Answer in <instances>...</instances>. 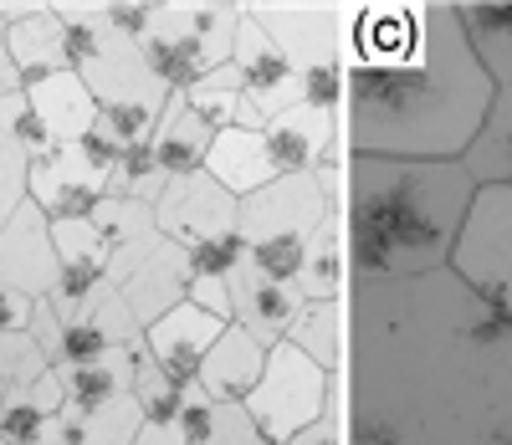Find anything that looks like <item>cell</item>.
Segmentation results:
<instances>
[{
	"label": "cell",
	"mask_w": 512,
	"mask_h": 445,
	"mask_svg": "<svg viewBox=\"0 0 512 445\" xmlns=\"http://www.w3.org/2000/svg\"><path fill=\"white\" fill-rule=\"evenodd\" d=\"M344 445H502L512 440V323L451 272L349 282Z\"/></svg>",
	"instance_id": "obj_1"
},
{
	"label": "cell",
	"mask_w": 512,
	"mask_h": 445,
	"mask_svg": "<svg viewBox=\"0 0 512 445\" xmlns=\"http://www.w3.org/2000/svg\"><path fill=\"white\" fill-rule=\"evenodd\" d=\"M344 113L349 159L456 164L482 133L497 87L466 47L451 0H369L344 21Z\"/></svg>",
	"instance_id": "obj_2"
},
{
	"label": "cell",
	"mask_w": 512,
	"mask_h": 445,
	"mask_svg": "<svg viewBox=\"0 0 512 445\" xmlns=\"http://www.w3.org/2000/svg\"><path fill=\"white\" fill-rule=\"evenodd\" d=\"M477 180L466 164L344 159V246L349 282H405L446 272Z\"/></svg>",
	"instance_id": "obj_3"
},
{
	"label": "cell",
	"mask_w": 512,
	"mask_h": 445,
	"mask_svg": "<svg viewBox=\"0 0 512 445\" xmlns=\"http://www.w3.org/2000/svg\"><path fill=\"white\" fill-rule=\"evenodd\" d=\"M338 200H344V159L313 174H277L272 185L246 195L236 205V236L246 246V266L272 282L297 287L303 251L323 226V215L338 210Z\"/></svg>",
	"instance_id": "obj_4"
},
{
	"label": "cell",
	"mask_w": 512,
	"mask_h": 445,
	"mask_svg": "<svg viewBox=\"0 0 512 445\" xmlns=\"http://www.w3.org/2000/svg\"><path fill=\"white\" fill-rule=\"evenodd\" d=\"M236 26H241L236 0H159L154 26L139 41V57L164 82V93H190L200 77L231 62Z\"/></svg>",
	"instance_id": "obj_5"
},
{
	"label": "cell",
	"mask_w": 512,
	"mask_h": 445,
	"mask_svg": "<svg viewBox=\"0 0 512 445\" xmlns=\"http://www.w3.org/2000/svg\"><path fill=\"white\" fill-rule=\"evenodd\" d=\"M446 272L477 302H487L492 313L512 323V190L507 185H477V200L466 210V226L456 236Z\"/></svg>",
	"instance_id": "obj_6"
},
{
	"label": "cell",
	"mask_w": 512,
	"mask_h": 445,
	"mask_svg": "<svg viewBox=\"0 0 512 445\" xmlns=\"http://www.w3.org/2000/svg\"><path fill=\"white\" fill-rule=\"evenodd\" d=\"M328 399H333V374H323L313 359H303L292 343H272L267 369L256 379V389L241 399V410L251 415L262 445H287L328 410Z\"/></svg>",
	"instance_id": "obj_7"
},
{
	"label": "cell",
	"mask_w": 512,
	"mask_h": 445,
	"mask_svg": "<svg viewBox=\"0 0 512 445\" xmlns=\"http://www.w3.org/2000/svg\"><path fill=\"white\" fill-rule=\"evenodd\" d=\"M241 16L262 26L297 72L338 67L349 6H333V0H241Z\"/></svg>",
	"instance_id": "obj_8"
},
{
	"label": "cell",
	"mask_w": 512,
	"mask_h": 445,
	"mask_svg": "<svg viewBox=\"0 0 512 445\" xmlns=\"http://www.w3.org/2000/svg\"><path fill=\"white\" fill-rule=\"evenodd\" d=\"M26 200L57 226V220H93L108 200V174L82 154L77 144L52 149L47 159L26 164Z\"/></svg>",
	"instance_id": "obj_9"
},
{
	"label": "cell",
	"mask_w": 512,
	"mask_h": 445,
	"mask_svg": "<svg viewBox=\"0 0 512 445\" xmlns=\"http://www.w3.org/2000/svg\"><path fill=\"white\" fill-rule=\"evenodd\" d=\"M236 195H226L210 174H185V180H169L164 195L154 200V226L169 246H200V241H216L236 231Z\"/></svg>",
	"instance_id": "obj_10"
},
{
	"label": "cell",
	"mask_w": 512,
	"mask_h": 445,
	"mask_svg": "<svg viewBox=\"0 0 512 445\" xmlns=\"http://www.w3.org/2000/svg\"><path fill=\"white\" fill-rule=\"evenodd\" d=\"M262 144H267V159L277 174H313L323 164L349 159L344 139H338V118L303 108V103H287L282 113H272L262 123Z\"/></svg>",
	"instance_id": "obj_11"
},
{
	"label": "cell",
	"mask_w": 512,
	"mask_h": 445,
	"mask_svg": "<svg viewBox=\"0 0 512 445\" xmlns=\"http://www.w3.org/2000/svg\"><path fill=\"white\" fill-rule=\"evenodd\" d=\"M0 287L21 297H47L57 287V246H52V220L31 200L16 205V215L0 226Z\"/></svg>",
	"instance_id": "obj_12"
},
{
	"label": "cell",
	"mask_w": 512,
	"mask_h": 445,
	"mask_svg": "<svg viewBox=\"0 0 512 445\" xmlns=\"http://www.w3.org/2000/svg\"><path fill=\"white\" fill-rule=\"evenodd\" d=\"M77 77L88 82V93H93L98 108H108V103H134V108L159 113V108L169 103L164 82L149 72V62L139 57V47H134V41H123L113 26H108V36H103V47L77 67Z\"/></svg>",
	"instance_id": "obj_13"
},
{
	"label": "cell",
	"mask_w": 512,
	"mask_h": 445,
	"mask_svg": "<svg viewBox=\"0 0 512 445\" xmlns=\"http://www.w3.org/2000/svg\"><path fill=\"white\" fill-rule=\"evenodd\" d=\"M226 328H231V323L200 313L195 302H180L175 313H164L154 328H144V353H149V359H154L169 379H175L180 389H190L195 374H200V364H205V353L216 348V338H221Z\"/></svg>",
	"instance_id": "obj_14"
},
{
	"label": "cell",
	"mask_w": 512,
	"mask_h": 445,
	"mask_svg": "<svg viewBox=\"0 0 512 445\" xmlns=\"http://www.w3.org/2000/svg\"><path fill=\"white\" fill-rule=\"evenodd\" d=\"M93 236H98V261H103L108 287H123L134 277V266L164 241L159 226H154V205L118 200V195H108L93 210Z\"/></svg>",
	"instance_id": "obj_15"
},
{
	"label": "cell",
	"mask_w": 512,
	"mask_h": 445,
	"mask_svg": "<svg viewBox=\"0 0 512 445\" xmlns=\"http://www.w3.org/2000/svg\"><path fill=\"white\" fill-rule=\"evenodd\" d=\"M231 67L241 72V87H246V103L256 108V118H272L292 103L297 93V67L277 52V41L262 31V26H251L241 16L236 26V41H231Z\"/></svg>",
	"instance_id": "obj_16"
},
{
	"label": "cell",
	"mask_w": 512,
	"mask_h": 445,
	"mask_svg": "<svg viewBox=\"0 0 512 445\" xmlns=\"http://www.w3.org/2000/svg\"><path fill=\"white\" fill-rule=\"evenodd\" d=\"M226 287H231V323L246 328L262 348L282 343L287 328H292V318L303 313V297H297V287L272 282V277H262V272H251L246 261L226 277Z\"/></svg>",
	"instance_id": "obj_17"
},
{
	"label": "cell",
	"mask_w": 512,
	"mask_h": 445,
	"mask_svg": "<svg viewBox=\"0 0 512 445\" xmlns=\"http://www.w3.org/2000/svg\"><path fill=\"white\" fill-rule=\"evenodd\" d=\"M118 297L128 302V313H134L139 328H154L164 313H175V307L190 297V266H185V251L159 241L139 266L134 277L118 287Z\"/></svg>",
	"instance_id": "obj_18"
},
{
	"label": "cell",
	"mask_w": 512,
	"mask_h": 445,
	"mask_svg": "<svg viewBox=\"0 0 512 445\" xmlns=\"http://www.w3.org/2000/svg\"><path fill=\"white\" fill-rule=\"evenodd\" d=\"M262 369H267V348L256 343L246 328L231 323L216 338V348L205 353V364H200L190 389L205 394V399H216V405H241V399L256 389V379H262Z\"/></svg>",
	"instance_id": "obj_19"
},
{
	"label": "cell",
	"mask_w": 512,
	"mask_h": 445,
	"mask_svg": "<svg viewBox=\"0 0 512 445\" xmlns=\"http://www.w3.org/2000/svg\"><path fill=\"white\" fill-rule=\"evenodd\" d=\"M210 144H216V133L200 123V113H195L180 93H169V103L159 108V123H154V133H149V154H154L159 174H164V180L200 174Z\"/></svg>",
	"instance_id": "obj_20"
},
{
	"label": "cell",
	"mask_w": 512,
	"mask_h": 445,
	"mask_svg": "<svg viewBox=\"0 0 512 445\" xmlns=\"http://www.w3.org/2000/svg\"><path fill=\"white\" fill-rule=\"evenodd\" d=\"M31 113L41 118V128H47V139L62 149V144H77V139H88L93 123H98V103L88 93V82H82L77 72H57L47 82H36V87H21Z\"/></svg>",
	"instance_id": "obj_21"
},
{
	"label": "cell",
	"mask_w": 512,
	"mask_h": 445,
	"mask_svg": "<svg viewBox=\"0 0 512 445\" xmlns=\"http://www.w3.org/2000/svg\"><path fill=\"white\" fill-rule=\"evenodd\" d=\"M451 6L492 87L512 93V0H451Z\"/></svg>",
	"instance_id": "obj_22"
},
{
	"label": "cell",
	"mask_w": 512,
	"mask_h": 445,
	"mask_svg": "<svg viewBox=\"0 0 512 445\" xmlns=\"http://www.w3.org/2000/svg\"><path fill=\"white\" fill-rule=\"evenodd\" d=\"M205 174H210V180H216L226 195H236V200H246V195H256L262 185L277 180L262 133H251V128H226V133H216V144H210V154H205Z\"/></svg>",
	"instance_id": "obj_23"
},
{
	"label": "cell",
	"mask_w": 512,
	"mask_h": 445,
	"mask_svg": "<svg viewBox=\"0 0 512 445\" xmlns=\"http://www.w3.org/2000/svg\"><path fill=\"white\" fill-rule=\"evenodd\" d=\"M67 410V384L62 374H41L31 389H11L6 405H0V445H36L47 440L52 425Z\"/></svg>",
	"instance_id": "obj_24"
},
{
	"label": "cell",
	"mask_w": 512,
	"mask_h": 445,
	"mask_svg": "<svg viewBox=\"0 0 512 445\" xmlns=\"http://www.w3.org/2000/svg\"><path fill=\"white\" fill-rule=\"evenodd\" d=\"M349 292V246H344V215L328 210L323 226L313 231L297 272V297L303 302H338Z\"/></svg>",
	"instance_id": "obj_25"
},
{
	"label": "cell",
	"mask_w": 512,
	"mask_h": 445,
	"mask_svg": "<svg viewBox=\"0 0 512 445\" xmlns=\"http://www.w3.org/2000/svg\"><path fill=\"white\" fill-rule=\"evenodd\" d=\"M6 52L16 62V82L21 87H36V82H47L57 72H72L67 52H62V31L47 11V0H41V11H31L26 21L6 26Z\"/></svg>",
	"instance_id": "obj_26"
},
{
	"label": "cell",
	"mask_w": 512,
	"mask_h": 445,
	"mask_svg": "<svg viewBox=\"0 0 512 445\" xmlns=\"http://www.w3.org/2000/svg\"><path fill=\"white\" fill-rule=\"evenodd\" d=\"M195 113H200V123L210 128V133H226V128H251V133H262V118H256V108L246 103V87H241V72L226 62V67H216L210 77H200L190 93H180Z\"/></svg>",
	"instance_id": "obj_27"
},
{
	"label": "cell",
	"mask_w": 512,
	"mask_h": 445,
	"mask_svg": "<svg viewBox=\"0 0 512 445\" xmlns=\"http://www.w3.org/2000/svg\"><path fill=\"white\" fill-rule=\"evenodd\" d=\"M282 343H292L323 374H338L344 369V297L338 302H303V313L292 318Z\"/></svg>",
	"instance_id": "obj_28"
},
{
	"label": "cell",
	"mask_w": 512,
	"mask_h": 445,
	"mask_svg": "<svg viewBox=\"0 0 512 445\" xmlns=\"http://www.w3.org/2000/svg\"><path fill=\"white\" fill-rule=\"evenodd\" d=\"M180 430H185V445H262V435H256L241 405H216V399H205L195 389H185Z\"/></svg>",
	"instance_id": "obj_29"
},
{
	"label": "cell",
	"mask_w": 512,
	"mask_h": 445,
	"mask_svg": "<svg viewBox=\"0 0 512 445\" xmlns=\"http://www.w3.org/2000/svg\"><path fill=\"white\" fill-rule=\"evenodd\" d=\"M139 348H144V343H139ZM139 348H113L108 359H98V364L57 369L62 384H67V405H72V410H98V405H108V399L128 394V384H134V359H139Z\"/></svg>",
	"instance_id": "obj_30"
},
{
	"label": "cell",
	"mask_w": 512,
	"mask_h": 445,
	"mask_svg": "<svg viewBox=\"0 0 512 445\" xmlns=\"http://www.w3.org/2000/svg\"><path fill=\"white\" fill-rule=\"evenodd\" d=\"M461 164L477 185H507L512 180V93L492 98V113H487L482 133L472 139V149L461 154Z\"/></svg>",
	"instance_id": "obj_31"
},
{
	"label": "cell",
	"mask_w": 512,
	"mask_h": 445,
	"mask_svg": "<svg viewBox=\"0 0 512 445\" xmlns=\"http://www.w3.org/2000/svg\"><path fill=\"white\" fill-rule=\"evenodd\" d=\"M128 394L139 399V415L149 425H180V405H185V389L169 379L149 353L139 348V359H134V384H128Z\"/></svg>",
	"instance_id": "obj_32"
},
{
	"label": "cell",
	"mask_w": 512,
	"mask_h": 445,
	"mask_svg": "<svg viewBox=\"0 0 512 445\" xmlns=\"http://www.w3.org/2000/svg\"><path fill=\"white\" fill-rule=\"evenodd\" d=\"M164 185H169V180L159 174L149 144H128V149L118 154L113 174H108V195H118V200H139V205H154V200L164 195Z\"/></svg>",
	"instance_id": "obj_33"
},
{
	"label": "cell",
	"mask_w": 512,
	"mask_h": 445,
	"mask_svg": "<svg viewBox=\"0 0 512 445\" xmlns=\"http://www.w3.org/2000/svg\"><path fill=\"white\" fill-rule=\"evenodd\" d=\"M0 139H6L26 164H36V159H47L57 144L47 139V128H41V118L31 113V103H26V93L16 87V93H6L0 98Z\"/></svg>",
	"instance_id": "obj_34"
},
{
	"label": "cell",
	"mask_w": 512,
	"mask_h": 445,
	"mask_svg": "<svg viewBox=\"0 0 512 445\" xmlns=\"http://www.w3.org/2000/svg\"><path fill=\"white\" fill-rule=\"evenodd\" d=\"M41 374H52L47 353L31 343V333H0V384L11 389H31Z\"/></svg>",
	"instance_id": "obj_35"
},
{
	"label": "cell",
	"mask_w": 512,
	"mask_h": 445,
	"mask_svg": "<svg viewBox=\"0 0 512 445\" xmlns=\"http://www.w3.org/2000/svg\"><path fill=\"white\" fill-rule=\"evenodd\" d=\"M246 261V246L241 236H216V241H200L185 251V266H190V282H205V277H231L236 266Z\"/></svg>",
	"instance_id": "obj_36"
},
{
	"label": "cell",
	"mask_w": 512,
	"mask_h": 445,
	"mask_svg": "<svg viewBox=\"0 0 512 445\" xmlns=\"http://www.w3.org/2000/svg\"><path fill=\"white\" fill-rule=\"evenodd\" d=\"M292 103H303V108H318V113H344V67H308V72H297V93Z\"/></svg>",
	"instance_id": "obj_37"
},
{
	"label": "cell",
	"mask_w": 512,
	"mask_h": 445,
	"mask_svg": "<svg viewBox=\"0 0 512 445\" xmlns=\"http://www.w3.org/2000/svg\"><path fill=\"white\" fill-rule=\"evenodd\" d=\"M52 246H57V266H62V261H98L93 220H57V226H52ZM98 266H103V261H98Z\"/></svg>",
	"instance_id": "obj_38"
},
{
	"label": "cell",
	"mask_w": 512,
	"mask_h": 445,
	"mask_svg": "<svg viewBox=\"0 0 512 445\" xmlns=\"http://www.w3.org/2000/svg\"><path fill=\"white\" fill-rule=\"evenodd\" d=\"M21 200H26V159L0 139V226L16 215Z\"/></svg>",
	"instance_id": "obj_39"
},
{
	"label": "cell",
	"mask_w": 512,
	"mask_h": 445,
	"mask_svg": "<svg viewBox=\"0 0 512 445\" xmlns=\"http://www.w3.org/2000/svg\"><path fill=\"white\" fill-rule=\"evenodd\" d=\"M287 445H344V410H338V374H333V399H328V410L303 430V435H292Z\"/></svg>",
	"instance_id": "obj_40"
},
{
	"label": "cell",
	"mask_w": 512,
	"mask_h": 445,
	"mask_svg": "<svg viewBox=\"0 0 512 445\" xmlns=\"http://www.w3.org/2000/svg\"><path fill=\"white\" fill-rule=\"evenodd\" d=\"M185 302H195L200 313H210V318L231 323V287H226V277H205V282H190V297H185Z\"/></svg>",
	"instance_id": "obj_41"
},
{
	"label": "cell",
	"mask_w": 512,
	"mask_h": 445,
	"mask_svg": "<svg viewBox=\"0 0 512 445\" xmlns=\"http://www.w3.org/2000/svg\"><path fill=\"white\" fill-rule=\"evenodd\" d=\"M31 297L11 292V287H0V333H26L31 328Z\"/></svg>",
	"instance_id": "obj_42"
},
{
	"label": "cell",
	"mask_w": 512,
	"mask_h": 445,
	"mask_svg": "<svg viewBox=\"0 0 512 445\" xmlns=\"http://www.w3.org/2000/svg\"><path fill=\"white\" fill-rule=\"evenodd\" d=\"M134 445H185V430L180 425H139V435H134Z\"/></svg>",
	"instance_id": "obj_43"
},
{
	"label": "cell",
	"mask_w": 512,
	"mask_h": 445,
	"mask_svg": "<svg viewBox=\"0 0 512 445\" xmlns=\"http://www.w3.org/2000/svg\"><path fill=\"white\" fill-rule=\"evenodd\" d=\"M16 62H11V52H6V31H0V98H6V93H16Z\"/></svg>",
	"instance_id": "obj_44"
},
{
	"label": "cell",
	"mask_w": 512,
	"mask_h": 445,
	"mask_svg": "<svg viewBox=\"0 0 512 445\" xmlns=\"http://www.w3.org/2000/svg\"><path fill=\"white\" fill-rule=\"evenodd\" d=\"M36 445H62V440H57V435H47V440H36Z\"/></svg>",
	"instance_id": "obj_45"
},
{
	"label": "cell",
	"mask_w": 512,
	"mask_h": 445,
	"mask_svg": "<svg viewBox=\"0 0 512 445\" xmlns=\"http://www.w3.org/2000/svg\"><path fill=\"white\" fill-rule=\"evenodd\" d=\"M502 445H512V440H502Z\"/></svg>",
	"instance_id": "obj_46"
}]
</instances>
